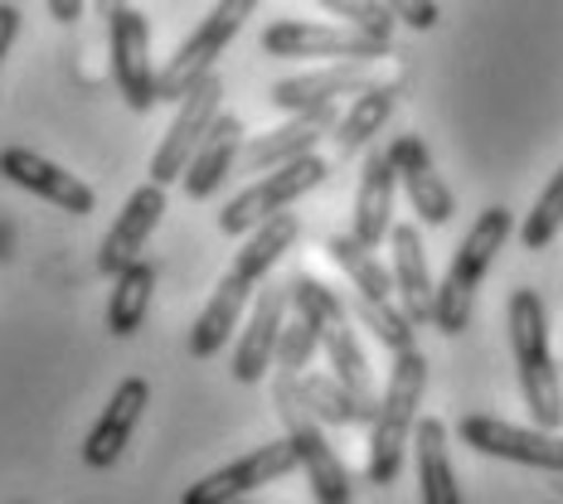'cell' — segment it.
<instances>
[{"label": "cell", "instance_id": "obj_1", "mask_svg": "<svg viewBox=\"0 0 563 504\" xmlns=\"http://www.w3.org/2000/svg\"><path fill=\"white\" fill-rule=\"evenodd\" d=\"M297 238H301V224H297V214H287V209L249 233V243L239 248L233 267L219 277L209 306L199 311V321L190 325V355L195 359H214L219 349L229 345L233 331H239V321H243V311L253 306L257 287H263L267 272L282 262V253H287Z\"/></svg>", "mask_w": 563, "mask_h": 504}, {"label": "cell", "instance_id": "obj_2", "mask_svg": "<svg viewBox=\"0 0 563 504\" xmlns=\"http://www.w3.org/2000/svg\"><path fill=\"white\" fill-rule=\"evenodd\" d=\"M422 389H428V359L413 349H398L389 383H384L379 403L369 417V461H365V480L374 490H389L398 471H404L408 441H413V422L422 407Z\"/></svg>", "mask_w": 563, "mask_h": 504}, {"label": "cell", "instance_id": "obj_3", "mask_svg": "<svg viewBox=\"0 0 563 504\" xmlns=\"http://www.w3.org/2000/svg\"><path fill=\"white\" fill-rule=\"evenodd\" d=\"M506 325H510L515 373H520V393H525V407H530V422L544 432H559L563 427V379H559L554 355H549V315H544L539 291H530V287L510 291Z\"/></svg>", "mask_w": 563, "mask_h": 504}, {"label": "cell", "instance_id": "obj_4", "mask_svg": "<svg viewBox=\"0 0 563 504\" xmlns=\"http://www.w3.org/2000/svg\"><path fill=\"white\" fill-rule=\"evenodd\" d=\"M510 233H515V214L506 204H490L472 224V233L462 238V248L452 253L448 277H442L438 291H432V325H438L448 339L466 335L472 311H476V287L486 281L490 267H496V257L506 248Z\"/></svg>", "mask_w": 563, "mask_h": 504}, {"label": "cell", "instance_id": "obj_5", "mask_svg": "<svg viewBox=\"0 0 563 504\" xmlns=\"http://www.w3.org/2000/svg\"><path fill=\"white\" fill-rule=\"evenodd\" d=\"M287 287H291V306H297V315L316 331L325 359H331V379L345 383L360 403H379V397H374L369 365H365V349H360L355 331H350V315L335 301V291L316 277H291Z\"/></svg>", "mask_w": 563, "mask_h": 504}, {"label": "cell", "instance_id": "obj_6", "mask_svg": "<svg viewBox=\"0 0 563 504\" xmlns=\"http://www.w3.org/2000/svg\"><path fill=\"white\" fill-rule=\"evenodd\" d=\"M273 403H277L282 427H287L291 451H297V471L307 475L316 504H350L355 500V480H350V471H345V461L335 456V447L325 441V432H321V422L311 417V407L297 397L291 373H277Z\"/></svg>", "mask_w": 563, "mask_h": 504}, {"label": "cell", "instance_id": "obj_7", "mask_svg": "<svg viewBox=\"0 0 563 504\" xmlns=\"http://www.w3.org/2000/svg\"><path fill=\"white\" fill-rule=\"evenodd\" d=\"M263 0H219L205 20L195 25V34L170 54L166 68H156V102H180L205 74H214L219 54L239 40V30L253 20V10Z\"/></svg>", "mask_w": 563, "mask_h": 504}, {"label": "cell", "instance_id": "obj_8", "mask_svg": "<svg viewBox=\"0 0 563 504\" xmlns=\"http://www.w3.org/2000/svg\"><path fill=\"white\" fill-rule=\"evenodd\" d=\"M331 180V160H321L311 150V156H297L287 160V166L257 175V180L249 184L243 194H233L224 209H219V233L224 238H249V233L257 224H267L273 214H282V209H291L301 194H311L316 184Z\"/></svg>", "mask_w": 563, "mask_h": 504}, {"label": "cell", "instance_id": "obj_9", "mask_svg": "<svg viewBox=\"0 0 563 504\" xmlns=\"http://www.w3.org/2000/svg\"><path fill=\"white\" fill-rule=\"evenodd\" d=\"M263 49L273 58H335V64H379L394 54V40L360 25H316V20H273L263 30Z\"/></svg>", "mask_w": 563, "mask_h": 504}, {"label": "cell", "instance_id": "obj_10", "mask_svg": "<svg viewBox=\"0 0 563 504\" xmlns=\"http://www.w3.org/2000/svg\"><path fill=\"white\" fill-rule=\"evenodd\" d=\"M456 437L462 447H472L481 456H496V461L515 466H534V471L563 475V437L544 427H515L506 417H486V413H466L456 422Z\"/></svg>", "mask_w": 563, "mask_h": 504}, {"label": "cell", "instance_id": "obj_11", "mask_svg": "<svg viewBox=\"0 0 563 504\" xmlns=\"http://www.w3.org/2000/svg\"><path fill=\"white\" fill-rule=\"evenodd\" d=\"M219 102H224V83H219V74H205L180 102H175L170 132L161 136L156 156H151V180H156V184H175V180H180L185 166H190V156L199 150V141H205L209 126H214Z\"/></svg>", "mask_w": 563, "mask_h": 504}, {"label": "cell", "instance_id": "obj_12", "mask_svg": "<svg viewBox=\"0 0 563 504\" xmlns=\"http://www.w3.org/2000/svg\"><path fill=\"white\" fill-rule=\"evenodd\" d=\"M108 58H112V83L132 112L156 108V64H151V20L141 10L122 5L108 20Z\"/></svg>", "mask_w": 563, "mask_h": 504}, {"label": "cell", "instance_id": "obj_13", "mask_svg": "<svg viewBox=\"0 0 563 504\" xmlns=\"http://www.w3.org/2000/svg\"><path fill=\"white\" fill-rule=\"evenodd\" d=\"M297 471V451H291V441H267V447H257L249 456H239V461L219 466V471L199 475L190 490L180 495V504H233V500H249L253 490L273 485V480L291 475Z\"/></svg>", "mask_w": 563, "mask_h": 504}, {"label": "cell", "instance_id": "obj_14", "mask_svg": "<svg viewBox=\"0 0 563 504\" xmlns=\"http://www.w3.org/2000/svg\"><path fill=\"white\" fill-rule=\"evenodd\" d=\"M335 122H340V116H335V102H331V108L291 112L282 126H273V132L243 141L233 175H267V170L287 166V160H297V156H311V150L335 132Z\"/></svg>", "mask_w": 563, "mask_h": 504}, {"label": "cell", "instance_id": "obj_15", "mask_svg": "<svg viewBox=\"0 0 563 504\" xmlns=\"http://www.w3.org/2000/svg\"><path fill=\"white\" fill-rule=\"evenodd\" d=\"M384 156H389V166H394V175H398V184H404L408 204H413V219H418V224H428V228L452 224L456 194H452V184L438 175V166H432V156H428V146H422V136H413V132L394 136Z\"/></svg>", "mask_w": 563, "mask_h": 504}, {"label": "cell", "instance_id": "obj_16", "mask_svg": "<svg viewBox=\"0 0 563 504\" xmlns=\"http://www.w3.org/2000/svg\"><path fill=\"white\" fill-rule=\"evenodd\" d=\"M291 315V287L287 281H263L249 306V325L239 335V349H233V379L239 383H257L277 359V335Z\"/></svg>", "mask_w": 563, "mask_h": 504}, {"label": "cell", "instance_id": "obj_17", "mask_svg": "<svg viewBox=\"0 0 563 504\" xmlns=\"http://www.w3.org/2000/svg\"><path fill=\"white\" fill-rule=\"evenodd\" d=\"M0 175H5L10 184H20V190L40 194L44 204L64 209V214H92L98 209V194H92V184H84L78 175H68L64 166H54L49 156H40V150L30 146H5L0 150Z\"/></svg>", "mask_w": 563, "mask_h": 504}, {"label": "cell", "instance_id": "obj_18", "mask_svg": "<svg viewBox=\"0 0 563 504\" xmlns=\"http://www.w3.org/2000/svg\"><path fill=\"white\" fill-rule=\"evenodd\" d=\"M151 403V383L132 373V379H122L108 397V407H102V417L92 422L88 441H84V461L92 471H112L117 461H122V451L132 447L136 427H141V413H146Z\"/></svg>", "mask_w": 563, "mask_h": 504}, {"label": "cell", "instance_id": "obj_19", "mask_svg": "<svg viewBox=\"0 0 563 504\" xmlns=\"http://www.w3.org/2000/svg\"><path fill=\"white\" fill-rule=\"evenodd\" d=\"M161 214H166V184L146 180L141 190L126 194L122 214H117V224L108 228V238H102V248H98V272L117 277L122 267H132L141 248H146V238L156 233Z\"/></svg>", "mask_w": 563, "mask_h": 504}, {"label": "cell", "instance_id": "obj_20", "mask_svg": "<svg viewBox=\"0 0 563 504\" xmlns=\"http://www.w3.org/2000/svg\"><path fill=\"white\" fill-rule=\"evenodd\" d=\"M374 83V64H325L311 68V74H291L273 83V108L282 112H311V108H331L335 98H355L360 88Z\"/></svg>", "mask_w": 563, "mask_h": 504}, {"label": "cell", "instance_id": "obj_21", "mask_svg": "<svg viewBox=\"0 0 563 504\" xmlns=\"http://www.w3.org/2000/svg\"><path fill=\"white\" fill-rule=\"evenodd\" d=\"M389 272H394V291H398V311L418 325H432V291L438 281L428 272V253H422V233L418 224H394L389 228Z\"/></svg>", "mask_w": 563, "mask_h": 504}, {"label": "cell", "instance_id": "obj_22", "mask_svg": "<svg viewBox=\"0 0 563 504\" xmlns=\"http://www.w3.org/2000/svg\"><path fill=\"white\" fill-rule=\"evenodd\" d=\"M243 141H249V132H243V122L233 112H219L214 126H209V136L199 141V150L190 156V166H185L180 184L190 199H209L219 194V184L233 175V166H239V150Z\"/></svg>", "mask_w": 563, "mask_h": 504}, {"label": "cell", "instance_id": "obj_23", "mask_svg": "<svg viewBox=\"0 0 563 504\" xmlns=\"http://www.w3.org/2000/svg\"><path fill=\"white\" fill-rule=\"evenodd\" d=\"M394 190H398V175L389 166V156L384 150H369L365 170H360V194H355V233L365 248H379L384 238H389L394 228Z\"/></svg>", "mask_w": 563, "mask_h": 504}, {"label": "cell", "instance_id": "obj_24", "mask_svg": "<svg viewBox=\"0 0 563 504\" xmlns=\"http://www.w3.org/2000/svg\"><path fill=\"white\" fill-rule=\"evenodd\" d=\"M398 108V83H369V88H360L355 98H350V112L335 122V160H350V156H360V150L369 146L374 136L389 126V116Z\"/></svg>", "mask_w": 563, "mask_h": 504}, {"label": "cell", "instance_id": "obj_25", "mask_svg": "<svg viewBox=\"0 0 563 504\" xmlns=\"http://www.w3.org/2000/svg\"><path fill=\"white\" fill-rule=\"evenodd\" d=\"M418 451V485H422V504H462L456 490V471H452V451H448V422L442 417H418L413 422V441Z\"/></svg>", "mask_w": 563, "mask_h": 504}, {"label": "cell", "instance_id": "obj_26", "mask_svg": "<svg viewBox=\"0 0 563 504\" xmlns=\"http://www.w3.org/2000/svg\"><path fill=\"white\" fill-rule=\"evenodd\" d=\"M291 383H297V397L311 407V417L321 422V427L325 422H335V427H365L374 417V403H360L331 373H297Z\"/></svg>", "mask_w": 563, "mask_h": 504}, {"label": "cell", "instance_id": "obj_27", "mask_svg": "<svg viewBox=\"0 0 563 504\" xmlns=\"http://www.w3.org/2000/svg\"><path fill=\"white\" fill-rule=\"evenodd\" d=\"M151 291H156V267L151 262H136L122 267V272L112 277V296H108V331L117 339H132L141 331V321H146L151 311Z\"/></svg>", "mask_w": 563, "mask_h": 504}, {"label": "cell", "instance_id": "obj_28", "mask_svg": "<svg viewBox=\"0 0 563 504\" xmlns=\"http://www.w3.org/2000/svg\"><path fill=\"white\" fill-rule=\"evenodd\" d=\"M325 253H331V262L350 277L355 296L394 301V272L374 257V248H365V243L355 238V233H331V238H325Z\"/></svg>", "mask_w": 563, "mask_h": 504}, {"label": "cell", "instance_id": "obj_29", "mask_svg": "<svg viewBox=\"0 0 563 504\" xmlns=\"http://www.w3.org/2000/svg\"><path fill=\"white\" fill-rule=\"evenodd\" d=\"M559 228H563V166L554 170V180L544 184V194L534 199L530 219H525V228H520V243L530 253H544L549 243L559 238Z\"/></svg>", "mask_w": 563, "mask_h": 504}, {"label": "cell", "instance_id": "obj_30", "mask_svg": "<svg viewBox=\"0 0 563 504\" xmlns=\"http://www.w3.org/2000/svg\"><path fill=\"white\" fill-rule=\"evenodd\" d=\"M355 311H360V321L374 331V339H379L384 349H413V321H408L404 311L394 306V301H374V296H355Z\"/></svg>", "mask_w": 563, "mask_h": 504}, {"label": "cell", "instance_id": "obj_31", "mask_svg": "<svg viewBox=\"0 0 563 504\" xmlns=\"http://www.w3.org/2000/svg\"><path fill=\"white\" fill-rule=\"evenodd\" d=\"M316 349H321V339H316V331L307 321H287L282 325V335H277V373H291V379H297V373H307L311 369V359H316Z\"/></svg>", "mask_w": 563, "mask_h": 504}, {"label": "cell", "instance_id": "obj_32", "mask_svg": "<svg viewBox=\"0 0 563 504\" xmlns=\"http://www.w3.org/2000/svg\"><path fill=\"white\" fill-rule=\"evenodd\" d=\"M316 5L331 10V15L345 20V25H360V30L379 34V40H394L398 20L389 15V5H384V0H316Z\"/></svg>", "mask_w": 563, "mask_h": 504}, {"label": "cell", "instance_id": "obj_33", "mask_svg": "<svg viewBox=\"0 0 563 504\" xmlns=\"http://www.w3.org/2000/svg\"><path fill=\"white\" fill-rule=\"evenodd\" d=\"M384 5H389V15L398 20V25H408V30H432L438 25V0H384Z\"/></svg>", "mask_w": 563, "mask_h": 504}, {"label": "cell", "instance_id": "obj_34", "mask_svg": "<svg viewBox=\"0 0 563 504\" xmlns=\"http://www.w3.org/2000/svg\"><path fill=\"white\" fill-rule=\"evenodd\" d=\"M15 40H20V10L10 5V0H0V64H5V54Z\"/></svg>", "mask_w": 563, "mask_h": 504}, {"label": "cell", "instance_id": "obj_35", "mask_svg": "<svg viewBox=\"0 0 563 504\" xmlns=\"http://www.w3.org/2000/svg\"><path fill=\"white\" fill-rule=\"evenodd\" d=\"M84 5L88 0H49V20H58V25H78V20H84Z\"/></svg>", "mask_w": 563, "mask_h": 504}, {"label": "cell", "instance_id": "obj_36", "mask_svg": "<svg viewBox=\"0 0 563 504\" xmlns=\"http://www.w3.org/2000/svg\"><path fill=\"white\" fill-rule=\"evenodd\" d=\"M92 5H98V15H102V25H108V20L117 15V10L126 5V0H92Z\"/></svg>", "mask_w": 563, "mask_h": 504}, {"label": "cell", "instance_id": "obj_37", "mask_svg": "<svg viewBox=\"0 0 563 504\" xmlns=\"http://www.w3.org/2000/svg\"><path fill=\"white\" fill-rule=\"evenodd\" d=\"M233 504H257V500H253V495H249V500H233Z\"/></svg>", "mask_w": 563, "mask_h": 504}, {"label": "cell", "instance_id": "obj_38", "mask_svg": "<svg viewBox=\"0 0 563 504\" xmlns=\"http://www.w3.org/2000/svg\"><path fill=\"white\" fill-rule=\"evenodd\" d=\"M559 495H563V475H559Z\"/></svg>", "mask_w": 563, "mask_h": 504}, {"label": "cell", "instance_id": "obj_39", "mask_svg": "<svg viewBox=\"0 0 563 504\" xmlns=\"http://www.w3.org/2000/svg\"><path fill=\"white\" fill-rule=\"evenodd\" d=\"M15 504H25V500H15Z\"/></svg>", "mask_w": 563, "mask_h": 504}]
</instances>
